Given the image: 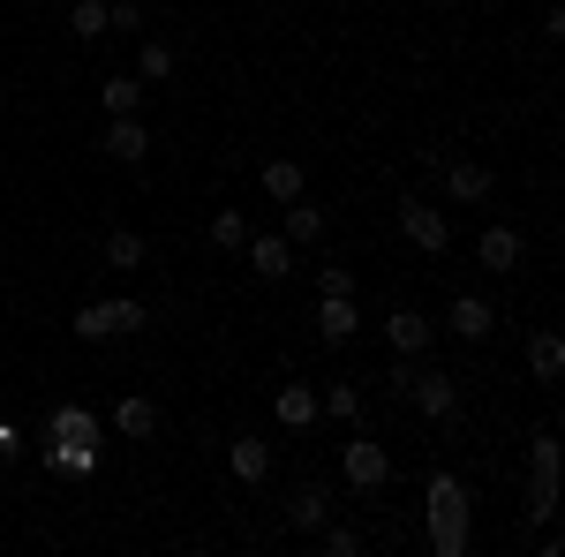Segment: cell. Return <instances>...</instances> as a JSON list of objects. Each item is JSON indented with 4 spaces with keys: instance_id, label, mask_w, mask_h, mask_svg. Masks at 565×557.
Returning <instances> with one entry per match:
<instances>
[{
    "instance_id": "obj_28",
    "label": "cell",
    "mask_w": 565,
    "mask_h": 557,
    "mask_svg": "<svg viewBox=\"0 0 565 557\" xmlns=\"http://www.w3.org/2000/svg\"><path fill=\"white\" fill-rule=\"evenodd\" d=\"M317 415H332V422H362V392H354V385L317 392Z\"/></svg>"
},
{
    "instance_id": "obj_8",
    "label": "cell",
    "mask_w": 565,
    "mask_h": 557,
    "mask_svg": "<svg viewBox=\"0 0 565 557\" xmlns=\"http://www.w3.org/2000/svg\"><path fill=\"white\" fill-rule=\"evenodd\" d=\"M242 257H249L257 279H287V271H295V242H287V234H249Z\"/></svg>"
},
{
    "instance_id": "obj_5",
    "label": "cell",
    "mask_w": 565,
    "mask_h": 557,
    "mask_svg": "<svg viewBox=\"0 0 565 557\" xmlns=\"http://www.w3.org/2000/svg\"><path fill=\"white\" fill-rule=\"evenodd\" d=\"M98 151H106V159H121V167H136V159L151 151V129H143V114H106V129H98Z\"/></svg>"
},
{
    "instance_id": "obj_2",
    "label": "cell",
    "mask_w": 565,
    "mask_h": 557,
    "mask_svg": "<svg viewBox=\"0 0 565 557\" xmlns=\"http://www.w3.org/2000/svg\"><path fill=\"white\" fill-rule=\"evenodd\" d=\"M143 324H151V309L121 294V301H84L68 332H76V340H129V332H143Z\"/></svg>"
},
{
    "instance_id": "obj_21",
    "label": "cell",
    "mask_w": 565,
    "mask_h": 557,
    "mask_svg": "<svg viewBox=\"0 0 565 557\" xmlns=\"http://www.w3.org/2000/svg\"><path fill=\"white\" fill-rule=\"evenodd\" d=\"M551 513H558V468H535V482H527V519L551 527Z\"/></svg>"
},
{
    "instance_id": "obj_32",
    "label": "cell",
    "mask_w": 565,
    "mask_h": 557,
    "mask_svg": "<svg viewBox=\"0 0 565 557\" xmlns=\"http://www.w3.org/2000/svg\"><path fill=\"white\" fill-rule=\"evenodd\" d=\"M324 294H354V271L348 264H324V271H317V301Z\"/></svg>"
},
{
    "instance_id": "obj_20",
    "label": "cell",
    "mask_w": 565,
    "mask_h": 557,
    "mask_svg": "<svg viewBox=\"0 0 565 557\" xmlns=\"http://www.w3.org/2000/svg\"><path fill=\"white\" fill-rule=\"evenodd\" d=\"M279 212H287V242H295V249L324 242V212H317V204H302V196H295V204H279Z\"/></svg>"
},
{
    "instance_id": "obj_17",
    "label": "cell",
    "mask_w": 565,
    "mask_h": 557,
    "mask_svg": "<svg viewBox=\"0 0 565 557\" xmlns=\"http://www.w3.org/2000/svg\"><path fill=\"white\" fill-rule=\"evenodd\" d=\"M527 369H535V385H558V369H565V340L558 332H535V340H527Z\"/></svg>"
},
{
    "instance_id": "obj_26",
    "label": "cell",
    "mask_w": 565,
    "mask_h": 557,
    "mask_svg": "<svg viewBox=\"0 0 565 557\" xmlns=\"http://www.w3.org/2000/svg\"><path fill=\"white\" fill-rule=\"evenodd\" d=\"M114 429H121V437H151V429H159V407H151V399H121V407H114Z\"/></svg>"
},
{
    "instance_id": "obj_6",
    "label": "cell",
    "mask_w": 565,
    "mask_h": 557,
    "mask_svg": "<svg viewBox=\"0 0 565 557\" xmlns=\"http://www.w3.org/2000/svg\"><path fill=\"white\" fill-rule=\"evenodd\" d=\"M407 399H415L430 422H452V415H460V385H452L445 369H415V377H407Z\"/></svg>"
},
{
    "instance_id": "obj_24",
    "label": "cell",
    "mask_w": 565,
    "mask_h": 557,
    "mask_svg": "<svg viewBox=\"0 0 565 557\" xmlns=\"http://www.w3.org/2000/svg\"><path fill=\"white\" fill-rule=\"evenodd\" d=\"M279 422L309 429V422H317V392H309V385H279Z\"/></svg>"
},
{
    "instance_id": "obj_1",
    "label": "cell",
    "mask_w": 565,
    "mask_h": 557,
    "mask_svg": "<svg viewBox=\"0 0 565 557\" xmlns=\"http://www.w3.org/2000/svg\"><path fill=\"white\" fill-rule=\"evenodd\" d=\"M423 513H430V550L437 557H468V490H460L452 468H437L423 482Z\"/></svg>"
},
{
    "instance_id": "obj_10",
    "label": "cell",
    "mask_w": 565,
    "mask_h": 557,
    "mask_svg": "<svg viewBox=\"0 0 565 557\" xmlns=\"http://www.w3.org/2000/svg\"><path fill=\"white\" fill-rule=\"evenodd\" d=\"M362 332V317H354V294H324L317 301V340L324 346H348Z\"/></svg>"
},
{
    "instance_id": "obj_27",
    "label": "cell",
    "mask_w": 565,
    "mask_h": 557,
    "mask_svg": "<svg viewBox=\"0 0 565 557\" xmlns=\"http://www.w3.org/2000/svg\"><path fill=\"white\" fill-rule=\"evenodd\" d=\"M68 31H76L84 45H98L106 39V0H76V8H68Z\"/></svg>"
},
{
    "instance_id": "obj_14",
    "label": "cell",
    "mask_w": 565,
    "mask_h": 557,
    "mask_svg": "<svg viewBox=\"0 0 565 557\" xmlns=\"http://www.w3.org/2000/svg\"><path fill=\"white\" fill-rule=\"evenodd\" d=\"M476 264L482 271H521V234H513V226H490L476 242Z\"/></svg>"
},
{
    "instance_id": "obj_3",
    "label": "cell",
    "mask_w": 565,
    "mask_h": 557,
    "mask_svg": "<svg viewBox=\"0 0 565 557\" xmlns=\"http://www.w3.org/2000/svg\"><path fill=\"white\" fill-rule=\"evenodd\" d=\"M399 234H407L423 257H445V249H452V226H445V212H437V204H423V196H399Z\"/></svg>"
},
{
    "instance_id": "obj_15",
    "label": "cell",
    "mask_w": 565,
    "mask_h": 557,
    "mask_svg": "<svg viewBox=\"0 0 565 557\" xmlns=\"http://www.w3.org/2000/svg\"><path fill=\"white\" fill-rule=\"evenodd\" d=\"M45 444H98V415L90 407H61L53 429H45Z\"/></svg>"
},
{
    "instance_id": "obj_13",
    "label": "cell",
    "mask_w": 565,
    "mask_h": 557,
    "mask_svg": "<svg viewBox=\"0 0 565 557\" xmlns=\"http://www.w3.org/2000/svg\"><path fill=\"white\" fill-rule=\"evenodd\" d=\"M98 257H106V271H143V264H151V242H143L136 226H114Z\"/></svg>"
},
{
    "instance_id": "obj_29",
    "label": "cell",
    "mask_w": 565,
    "mask_h": 557,
    "mask_svg": "<svg viewBox=\"0 0 565 557\" xmlns=\"http://www.w3.org/2000/svg\"><path fill=\"white\" fill-rule=\"evenodd\" d=\"M317 543H324V557H362V535L340 527V519H324V527H317Z\"/></svg>"
},
{
    "instance_id": "obj_30",
    "label": "cell",
    "mask_w": 565,
    "mask_h": 557,
    "mask_svg": "<svg viewBox=\"0 0 565 557\" xmlns=\"http://www.w3.org/2000/svg\"><path fill=\"white\" fill-rule=\"evenodd\" d=\"M106 31L136 39V31H143V8H136V0H106Z\"/></svg>"
},
{
    "instance_id": "obj_23",
    "label": "cell",
    "mask_w": 565,
    "mask_h": 557,
    "mask_svg": "<svg viewBox=\"0 0 565 557\" xmlns=\"http://www.w3.org/2000/svg\"><path fill=\"white\" fill-rule=\"evenodd\" d=\"M136 76H143V84H167V76H174V45L143 39V45H136Z\"/></svg>"
},
{
    "instance_id": "obj_4",
    "label": "cell",
    "mask_w": 565,
    "mask_h": 557,
    "mask_svg": "<svg viewBox=\"0 0 565 557\" xmlns=\"http://www.w3.org/2000/svg\"><path fill=\"white\" fill-rule=\"evenodd\" d=\"M340 474H348V490H385V474H392V452L385 444H370V437H354V444H340Z\"/></svg>"
},
{
    "instance_id": "obj_16",
    "label": "cell",
    "mask_w": 565,
    "mask_h": 557,
    "mask_svg": "<svg viewBox=\"0 0 565 557\" xmlns=\"http://www.w3.org/2000/svg\"><path fill=\"white\" fill-rule=\"evenodd\" d=\"M226 468L242 474V482H264V474H271V444H264V437H234V444H226Z\"/></svg>"
},
{
    "instance_id": "obj_31",
    "label": "cell",
    "mask_w": 565,
    "mask_h": 557,
    "mask_svg": "<svg viewBox=\"0 0 565 557\" xmlns=\"http://www.w3.org/2000/svg\"><path fill=\"white\" fill-rule=\"evenodd\" d=\"M527 468H558V429H535L527 437Z\"/></svg>"
},
{
    "instance_id": "obj_12",
    "label": "cell",
    "mask_w": 565,
    "mask_h": 557,
    "mask_svg": "<svg viewBox=\"0 0 565 557\" xmlns=\"http://www.w3.org/2000/svg\"><path fill=\"white\" fill-rule=\"evenodd\" d=\"M498 181H490V167H476V159H445V196L452 204H482Z\"/></svg>"
},
{
    "instance_id": "obj_22",
    "label": "cell",
    "mask_w": 565,
    "mask_h": 557,
    "mask_svg": "<svg viewBox=\"0 0 565 557\" xmlns=\"http://www.w3.org/2000/svg\"><path fill=\"white\" fill-rule=\"evenodd\" d=\"M242 242H249V218L234 212V204H218V218H212V249H218V257H242Z\"/></svg>"
},
{
    "instance_id": "obj_25",
    "label": "cell",
    "mask_w": 565,
    "mask_h": 557,
    "mask_svg": "<svg viewBox=\"0 0 565 557\" xmlns=\"http://www.w3.org/2000/svg\"><path fill=\"white\" fill-rule=\"evenodd\" d=\"M45 468H61V474H98V444H45Z\"/></svg>"
},
{
    "instance_id": "obj_19",
    "label": "cell",
    "mask_w": 565,
    "mask_h": 557,
    "mask_svg": "<svg viewBox=\"0 0 565 557\" xmlns=\"http://www.w3.org/2000/svg\"><path fill=\"white\" fill-rule=\"evenodd\" d=\"M98 106L106 114H143V76H106L98 84Z\"/></svg>"
},
{
    "instance_id": "obj_9",
    "label": "cell",
    "mask_w": 565,
    "mask_h": 557,
    "mask_svg": "<svg viewBox=\"0 0 565 557\" xmlns=\"http://www.w3.org/2000/svg\"><path fill=\"white\" fill-rule=\"evenodd\" d=\"M445 332H460V340H490L498 332V309L482 294H452V309H445Z\"/></svg>"
},
{
    "instance_id": "obj_11",
    "label": "cell",
    "mask_w": 565,
    "mask_h": 557,
    "mask_svg": "<svg viewBox=\"0 0 565 557\" xmlns=\"http://www.w3.org/2000/svg\"><path fill=\"white\" fill-rule=\"evenodd\" d=\"M324 519H332V490H324V482H295V497H287V527L317 535Z\"/></svg>"
},
{
    "instance_id": "obj_18",
    "label": "cell",
    "mask_w": 565,
    "mask_h": 557,
    "mask_svg": "<svg viewBox=\"0 0 565 557\" xmlns=\"http://www.w3.org/2000/svg\"><path fill=\"white\" fill-rule=\"evenodd\" d=\"M264 196H271V204H295V196H302V167H295V159H264Z\"/></svg>"
},
{
    "instance_id": "obj_7",
    "label": "cell",
    "mask_w": 565,
    "mask_h": 557,
    "mask_svg": "<svg viewBox=\"0 0 565 557\" xmlns=\"http://www.w3.org/2000/svg\"><path fill=\"white\" fill-rule=\"evenodd\" d=\"M385 340H392V354H415V362H423L430 340H437V324L423 317V309H407V301H399V309L385 317Z\"/></svg>"
},
{
    "instance_id": "obj_33",
    "label": "cell",
    "mask_w": 565,
    "mask_h": 557,
    "mask_svg": "<svg viewBox=\"0 0 565 557\" xmlns=\"http://www.w3.org/2000/svg\"><path fill=\"white\" fill-rule=\"evenodd\" d=\"M8 452H15V429H8V422H0V460H8Z\"/></svg>"
}]
</instances>
